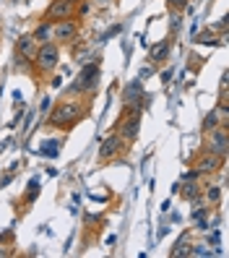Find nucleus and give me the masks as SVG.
<instances>
[{
    "label": "nucleus",
    "instance_id": "1",
    "mask_svg": "<svg viewBox=\"0 0 229 258\" xmlns=\"http://www.w3.org/2000/svg\"><path fill=\"white\" fill-rule=\"evenodd\" d=\"M89 112V104L84 99H63L57 102L47 115V125L50 128H70Z\"/></svg>",
    "mask_w": 229,
    "mask_h": 258
},
{
    "label": "nucleus",
    "instance_id": "2",
    "mask_svg": "<svg viewBox=\"0 0 229 258\" xmlns=\"http://www.w3.org/2000/svg\"><path fill=\"white\" fill-rule=\"evenodd\" d=\"M97 86H99V57H94L89 66H84L79 79L68 86V94H94Z\"/></svg>",
    "mask_w": 229,
    "mask_h": 258
},
{
    "label": "nucleus",
    "instance_id": "3",
    "mask_svg": "<svg viewBox=\"0 0 229 258\" xmlns=\"http://www.w3.org/2000/svg\"><path fill=\"white\" fill-rule=\"evenodd\" d=\"M57 60H60V44L55 42H44L37 47L34 57H32V63L39 73H52L57 68Z\"/></svg>",
    "mask_w": 229,
    "mask_h": 258
},
{
    "label": "nucleus",
    "instance_id": "4",
    "mask_svg": "<svg viewBox=\"0 0 229 258\" xmlns=\"http://www.w3.org/2000/svg\"><path fill=\"white\" fill-rule=\"evenodd\" d=\"M115 133H117L123 141H128V144L135 141V139H138V133H141V115L125 110L123 115H120V120L115 123Z\"/></svg>",
    "mask_w": 229,
    "mask_h": 258
},
{
    "label": "nucleus",
    "instance_id": "5",
    "mask_svg": "<svg viewBox=\"0 0 229 258\" xmlns=\"http://www.w3.org/2000/svg\"><path fill=\"white\" fill-rule=\"evenodd\" d=\"M123 102H125V107H138L141 112L148 110V104H151V94L143 92V81L141 79H135L130 81L125 89H123Z\"/></svg>",
    "mask_w": 229,
    "mask_h": 258
},
{
    "label": "nucleus",
    "instance_id": "6",
    "mask_svg": "<svg viewBox=\"0 0 229 258\" xmlns=\"http://www.w3.org/2000/svg\"><path fill=\"white\" fill-rule=\"evenodd\" d=\"M206 139H203V151H211V154H216V157H226V149H229V131L224 125L219 128H213L208 133H203Z\"/></svg>",
    "mask_w": 229,
    "mask_h": 258
},
{
    "label": "nucleus",
    "instance_id": "7",
    "mask_svg": "<svg viewBox=\"0 0 229 258\" xmlns=\"http://www.w3.org/2000/svg\"><path fill=\"white\" fill-rule=\"evenodd\" d=\"M81 26L75 19H63V21H55L52 24V42L55 44H73L79 39Z\"/></svg>",
    "mask_w": 229,
    "mask_h": 258
},
{
    "label": "nucleus",
    "instance_id": "8",
    "mask_svg": "<svg viewBox=\"0 0 229 258\" xmlns=\"http://www.w3.org/2000/svg\"><path fill=\"white\" fill-rule=\"evenodd\" d=\"M128 149H130L128 141H123L117 133H110V136H107V139L99 144V159H102V162H112V159H117V157L123 154V151H128Z\"/></svg>",
    "mask_w": 229,
    "mask_h": 258
},
{
    "label": "nucleus",
    "instance_id": "9",
    "mask_svg": "<svg viewBox=\"0 0 229 258\" xmlns=\"http://www.w3.org/2000/svg\"><path fill=\"white\" fill-rule=\"evenodd\" d=\"M44 21H63V19H75V3H70V0H52V3L47 6V11H44Z\"/></svg>",
    "mask_w": 229,
    "mask_h": 258
},
{
    "label": "nucleus",
    "instance_id": "10",
    "mask_svg": "<svg viewBox=\"0 0 229 258\" xmlns=\"http://www.w3.org/2000/svg\"><path fill=\"white\" fill-rule=\"evenodd\" d=\"M221 164H224L221 157L211 154V151H201V154L193 159V170H198L201 175H213V172L221 170Z\"/></svg>",
    "mask_w": 229,
    "mask_h": 258
},
{
    "label": "nucleus",
    "instance_id": "11",
    "mask_svg": "<svg viewBox=\"0 0 229 258\" xmlns=\"http://www.w3.org/2000/svg\"><path fill=\"white\" fill-rule=\"evenodd\" d=\"M172 44H175V39L172 37H167V39H162L159 44H154V47H151V63H154V66H159V63H164V60H167V55H170L172 52Z\"/></svg>",
    "mask_w": 229,
    "mask_h": 258
},
{
    "label": "nucleus",
    "instance_id": "12",
    "mask_svg": "<svg viewBox=\"0 0 229 258\" xmlns=\"http://www.w3.org/2000/svg\"><path fill=\"white\" fill-rule=\"evenodd\" d=\"M37 47H39V44L34 42V37H32V34H21V37L16 39V52H19V55H24L26 60H32V57H34Z\"/></svg>",
    "mask_w": 229,
    "mask_h": 258
},
{
    "label": "nucleus",
    "instance_id": "13",
    "mask_svg": "<svg viewBox=\"0 0 229 258\" xmlns=\"http://www.w3.org/2000/svg\"><path fill=\"white\" fill-rule=\"evenodd\" d=\"M177 193H180L185 201H193V199H198V196H201V185H198V180H185V183L180 180V190H177Z\"/></svg>",
    "mask_w": 229,
    "mask_h": 258
},
{
    "label": "nucleus",
    "instance_id": "14",
    "mask_svg": "<svg viewBox=\"0 0 229 258\" xmlns=\"http://www.w3.org/2000/svg\"><path fill=\"white\" fill-rule=\"evenodd\" d=\"M34 42L37 44H44V42H52V21H42L34 32H32Z\"/></svg>",
    "mask_w": 229,
    "mask_h": 258
},
{
    "label": "nucleus",
    "instance_id": "15",
    "mask_svg": "<svg viewBox=\"0 0 229 258\" xmlns=\"http://www.w3.org/2000/svg\"><path fill=\"white\" fill-rule=\"evenodd\" d=\"M190 245H193V242H190V235L185 232V235H182L177 242H175V248L170 250V255L172 258H182V255H190Z\"/></svg>",
    "mask_w": 229,
    "mask_h": 258
},
{
    "label": "nucleus",
    "instance_id": "16",
    "mask_svg": "<svg viewBox=\"0 0 229 258\" xmlns=\"http://www.w3.org/2000/svg\"><path fill=\"white\" fill-rule=\"evenodd\" d=\"M193 42L195 44H221V39H216L213 37V29H206V32H201V34H193Z\"/></svg>",
    "mask_w": 229,
    "mask_h": 258
},
{
    "label": "nucleus",
    "instance_id": "17",
    "mask_svg": "<svg viewBox=\"0 0 229 258\" xmlns=\"http://www.w3.org/2000/svg\"><path fill=\"white\" fill-rule=\"evenodd\" d=\"M221 123H219V115H216V110H211L206 117H203V125H201V131L203 133H208V131H213V128H219Z\"/></svg>",
    "mask_w": 229,
    "mask_h": 258
},
{
    "label": "nucleus",
    "instance_id": "18",
    "mask_svg": "<svg viewBox=\"0 0 229 258\" xmlns=\"http://www.w3.org/2000/svg\"><path fill=\"white\" fill-rule=\"evenodd\" d=\"M203 199H206L211 206H216L219 199H221V188H219V185H208V188L203 190Z\"/></svg>",
    "mask_w": 229,
    "mask_h": 258
},
{
    "label": "nucleus",
    "instance_id": "19",
    "mask_svg": "<svg viewBox=\"0 0 229 258\" xmlns=\"http://www.w3.org/2000/svg\"><path fill=\"white\" fill-rule=\"evenodd\" d=\"M37 196H39V180L34 177L32 183H29V193H26V199H24V201H26V204H34Z\"/></svg>",
    "mask_w": 229,
    "mask_h": 258
},
{
    "label": "nucleus",
    "instance_id": "20",
    "mask_svg": "<svg viewBox=\"0 0 229 258\" xmlns=\"http://www.w3.org/2000/svg\"><path fill=\"white\" fill-rule=\"evenodd\" d=\"M57 151H60L57 141H47V146L39 149V154H42V157H57Z\"/></svg>",
    "mask_w": 229,
    "mask_h": 258
},
{
    "label": "nucleus",
    "instance_id": "21",
    "mask_svg": "<svg viewBox=\"0 0 229 258\" xmlns=\"http://www.w3.org/2000/svg\"><path fill=\"white\" fill-rule=\"evenodd\" d=\"M190 255H201V258H211L216 255L213 250H208V245H190Z\"/></svg>",
    "mask_w": 229,
    "mask_h": 258
},
{
    "label": "nucleus",
    "instance_id": "22",
    "mask_svg": "<svg viewBox=\"0 0 229 258\" xmlns=\"http://www.w3.org/2000/svg\"><path fill=\"white\" fill-rule=\"evenodd\" d=\"M180 29H182V16H180V13L175 11L172 16H170V32H172V34H177Z\"/></svg>",
    "mask_w": 229,
    "mask_h": 258
},
{
    "label": "nucleus",
    "instance_id": "23",
    "mask_svg": "<svg viewBox=\"0 0 229 258\" xmlns=\"http://www.w3.org/2000/svg\"><path fill=\"white\" fill-rule=\"evenodd\" d=\"M167 8H172V11H188L190 8V0H167Z\"/></svg>",
    "mask_w": 229,
    "mask_h": 258
},
{
    "label": "nucleus",
    "instance_id": "24",
    "mask_svg": "<svg viewBox=\"0 0 229 258\" xmlns=\"http://www.w3.org/2000/svg\"><path fill=\"white\" fill-rule=\"evenodd\" d=\"M120 32H123V26H120V24H115V26L110 29V32H104V34H102V42L112 39V37H115V34H120Z\"/></svg>",
    "mask_w": 229,
    "mask_h": 258
},
{
    "label": "nucleus",
    "instance_id": "25",
    "mask_svg": "<svg viewBox=\"0 0 229 258\" xmlns=\"http://www.w3.org/2000/svg\"><path fill=\"white\" fill-rule=\"evenodd\" d=\"M50 110H52V99H50V97H44L42 104H39V112H42V115H47Z\"/></svg>",
    "mask_w": 229,
    "mask_h": 258
},
{
    "label": "nucleus",
    "instance_id": "26",
    "mask_svg": "<svg viewBox=\"0 0 229 258\" xmlns=\"http://www.w3.org/2000/svg\"><path fill=\"white\" fill-rule=\"evenodd\" d=\"M219 240H221V235H219V230H213V232L208 235V242H211V245H213V248H216V245H219Z\"/></svg>",
    "mask_w": 229,
    "mask_h": 258
},
{
    "label": "nucleus",
    "instance_id": "27",
    "mask_svg": "<svg viewBox=\"0 0 229 258\" xmlns=\"http://www.w3.org/2000/svg\"><path fill=\"white\" fill-rule=\"evenodd\" d=\"M154 71H157L154 66H143V68H141V76H138V79L143 81V79H146V76H151V73H154Z\"/></svg>",
    "mask_w": 229,
    "mask_h": 258
},
{
    "label": "nucleus",
    "instance_id": "28",
    "mask_svg": "<svg viewBox=\"0 0 229 258\" xmlns=\"http://www.w3.org/2000/svg\"><path fill=\"white\" fill-rule=\"evenodd\" d=\"M172 73H175L172 68H164V71H162V81H164V84H170V81H172Z\"/></svg>",
    "mask_w": 229,
    "mask_h": 258
},
{
    "label": "nucleus",
    "instance_id": "29",
    "mask_svg": "<svg viewBox=\"0 0 229 258\" xmlns=\"http://www.w3.org/2000/svg\"><path fill=\"white\" fill-rule=\"evenodd\" d=\"M213 29H219L221 34H226V16H221V19L216 21V26H213Z\"/></svg>",
    "mask_w": 229,
    "mask_h": 258
},
{
    "label": "nucleus",
    "instance_id": "30",
    "mask_svg": "<svg viewBox=\"0 0 229 258\" xmlns=\"http://www.w3.org/2000/svg\"><path fill=\"white\" fill-rule=\"evenodd\" d=\"M13 250H11V245H0V258H8Z\"/></svg>",
    "mask_w": 229,
    "mask_h": 258
},
{
    "label": "nucleus",
    "instance_id": "31",
    "mask_svg": "<svg viewBox=\"0 0 229 258\" xmlns=\"http://www.w3.org/2000/svg\"><path fill=\"white\" fill-rule=\"evenodd\" d=\"M70 3H79V0H70Z\"/></svg>",
    "mask_w": 229,
    "mask_h": 258
}]
</instances>
